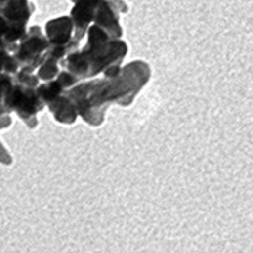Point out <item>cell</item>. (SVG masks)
I'll return each mask as SVG.
<instances>
[{
  "label": "cell",
  "mask_w": 253,
  "mask_h": 253,
  "mask_svg": "<svg viewBox=\"0 0 253 253\" xmlns=\"http://www.w3.org/2000/svg\"><path fill=\"white\" fill-rule=\"evenodd\" d=\"M85 35H88V42L81 51L76 49L61 59L65 70L80 81L97 76L110 65L120 64L127 54V43L110 37L98 25L88 26Z\"/></svg>",
  "instance_id": "7a4b0ae2"
},
{
  "label": "cell",
  "mask_w": 253,
  "mask_h": 253,
  "mask_svg": "<svg viewBox=\"0 0 253 253\" xmlns=\"http://www.w3.org/2000/svg\"><path fill=\"white\" fill-rule=\"evenodd\" d=\"M74 3L71 9V19L74 22V43H80L83 37L87 34L88 26L97 15L98 7L104 0H71Z\"/></svg>",
  "instance_id": "8992f818"
},
{
  "label": "cell",
  "mask_w": 253,
  "mask_h": 253,
  "mask_svg": "<svg viewBox=\"0 0 253 253\" xmlns=\"http://www.w3.org/2000/svg\"><path fill=\"white\" fill-rule=\"evenodd\" d=\"M45 37L52 48H65L68 54L77 49V43L73 42L74 38V22L71 16H61L49 20L45 25Z\"/></svg>",
  "instance_id": "5b68a950"
},
{
  "label": "cell",
  "mask_w": 253,
  "mask_h": 253,
  "mask_svg": "<svg viewBox=\"0 0 253 253\" xmlns=\"http://www.w3.org/2000/svg\"><path fill=\"white\" fill-rule=\"evenodd\" d=\"M58 62L59 59L49 57V55L45 54V59L42 61V64L38 67L37 77L39 80H42V81H52V80H55L57 76L59 74Z\"/></svg>",
  "instance_id": "9c48e42d"
},
{
  "label": "cell",
  "mask_w": 253,
  "mask_h": 253,
  "mask_svg": "<svg viewBox=\"0 0 253 253\" xmlns=\"http://www.w3.org/2000/svg\"><path fill=\"white\" fill-rule=\"evenodd\" d=\"M94 25H98L100 28H103L113 38H122V35H123V29L119 23L116 10L106 0L98 7L97 15L94 18Z\"/></svg>",
  "instance_id": "52a82bcc"
},
{
  "label": "cell",
  "mask_w": 253,
  "mask_h": 253,
  "mask_svg": "<svg viewBox=\"0 0 253 253\" xmlns=\"http://www.w3.org/2000/svg\"><path fill=\"white\" fill-rule=\"evenodd\" d=\"M49 46L51 45L41 26H32L26 31L25 37L20 39L12 54L19 62L20 71L34 73V70H37L45 59Z\"/></svg>",
  "instance_id": "277c9868"
},
{
  "label": "cell",
  "mask_w": 253,
  "mask_h": 253,
  "mask_svg": "<svg viewBox=\"0 0 253 253\" xmlns=\"http://www.w3.org/2000/svg\"><path fill=\"white\" fill-rule=\"evenodd\" d=\"M0 162L3 164H10L12 162V156L9 155V152L4 149V146L0 143Z\"/></svg>",
  "instance_id": "8fae6325"
},
{
  "label": "cell",
  "mask_w": 253,
  "mask_h": 253,
  "mask_svg": "<svg viewBox=\"0 0 253 253\" xmlns=\"http://www.w3.org/2000/svg\"><path fill=\"white\" fill-rule=\"evenodd\" d=\"M149 77L151 67L143 61H133L122 67L117 77L84 81L65 90V94L74 103L78 116L91 126H100L104 120L103 106L110 103L129 106Z\"/></svg>",
  "instance_id": "6da1fadb"
},
{
  "label": "cell",
  "mask_w": 253,
  "mask_h": 253,
  "mask_svg": "<svg viewBox=\"0 0 253 253\" xmlns=\"http://www.w3.org/2000/svg\"><path fill=\"white\" fill-rule=\"evenodd\" d=\"M46 106L49 107V110L52 112L55 120H58L59 123L73 125L77 120V109H76L74 103L70 100V97L65 94V91L57 98H54L51 103H48Z\"/></svg>",
  "instance_id": "ba28073f"
},
{
  "label": "cell",
  "mask_w": 253,
  "mask_h": 253,
  "mask_svg": "<svg viewBox=\"0 0 253 253\" xmlns=\"http://www.w3.org/2000/svg\"><path fill=\"white\" fill-rule=\"evenodd\" d=\"M57 81L59 83V85L64 88V90H68V88H71V87H74L76 84L80 83V80L77 77H74L71 73H68L67 70H64V71H59V74L55 78Z\"/></svg>",
  "instance_id": "30bf717a"
},
{
  "label": "cell",
  "mask_w": 253,
  "mask_h": 253,
  "mask_svg": "<svg viewBox=\"0 0 253 253\" xmlns=\"http://www.w3.org/2000/svg\"><path fill=\"white\" fill-rule=\"evenodd\" d=\"M3 106L4 109L10 113V112H16L18 116L25 120V123L34 129L38 125L37 115L43 109V103L39 97L37 87H29L25 85L19 81L13 80L12 87L7 90L4 100H3Z\"/></svg>",
  "instance_id": "3957f363"
}]
</instances>
